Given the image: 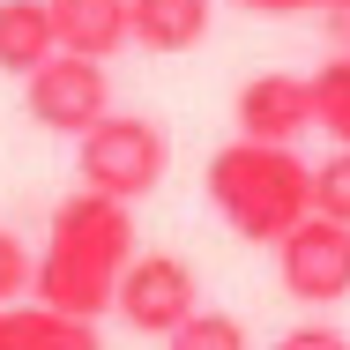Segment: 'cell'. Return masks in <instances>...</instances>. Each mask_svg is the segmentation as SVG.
Segmentation results:
<instances>
[{
  "label": "cell",
  "instance_id": "obj_1",
  "mask_svg": "<svg viewBox=\"0 0 350 350\" xmlns=\"http://www.w3.org/2000/svg\"><path fill=\"white\" fill-rule=\"evenodd\" d=\"M127 269H135V202L75 187L68 202L53 209V224H45L30 298L53 306V313H75V321H97V313L120 306Z\"/></svg>",
  "mask_w": 350,
  "mask_h": 350
},
{
  "label": "cell",
  "instance_id": "obj_2",
  "mask_svg": "<svg viewBox=\"0 0 350 350\" xmlns=\"http://www.w3.org/2000/svg\"><path fill=\"white\" fill-rule=\"evenodd\" d=\"M209 209L246 246H283L313 216V164L291 142H246L231 135L209 157Z\"/></svg>",
  "mask_w": 350,
  "mask_h": 350
},
{
  "label": "cell",
  "instance_id": "obj_3",
  "mask_svg": "<svg viewBox=\"0 0 350 350\" xmlns=\"http://www.w3.org/2000/svg\"><path fill=\"white\" fill-rule=\"evenodd\" d=\"M164 164H172V142H164L157 120H142V112H112V120H97L90 135L75 142L82 187H97V194H112V202H149V194L164 187Z\"/></svg>",
  "mask_w": 350,
  "mask_h": 350
},
{
  "label": "cell",
  "instance_id": "obj_4",
  "mask_svg": "<svg viewBox=\"0 0 350 350\" xmlns=\"http://www.w3.org/2000/svg\"><path fill=\"white\" fill-rule=\"evenodd\" d=\"M23 97H30V120L45 135H68V142H82L97 120H112V75L90 53H53L23 82Z\"/></svg>",
  "mask_w": 350,
  "mask_h": 350
},
{
  "label": "cell",
  "instance_id": "obj_5",
  "mask_svg": "<svg viewBox=\"0 0 350 350\" xmlns=\"http://www.w3.org/2000/svg\"><path fill=\"white\" fill-rule=\"evenodd\" d=\"M276 283L298 298V306H343L350 298V224H336V216H306L291 239L276 246Z\"/></svg>",
  "mask_w": 350,
  "mask_h": 350
},
{
  "label": "cell",
  "instance_id": "obj_6",
  "mask_svg": "<svg viewBox=\"0 0 350 350\" xmlns=\"http://www.w3.org/2000/svg\"><path fill=\"white\" fill-rule=\"evenodd\" d=\"M127 328L142 336H172L202 313V276L179 261V254H135V269L120 283V306H112Z\"/></svg>",
  "mask_w": 350,
  "mask_h": 350
},
{
  "label": "cell",
  "instance_id": "obj_7",
  "mask_svg": "<svg viewBox=\"0 0 350 350\" xmlns=\"http://www.w3.org/2000/svg\"><path fill=\"white\" fill-rule=\"evenodd\" d=\"M231 127L246 142H298L313 135L321 120H313V75H254V82H239V97H231Z\"/></svg>",
  "mask_w": 350,
  "mask_h": 350
},
{
  "label": "cell",
  "instance_id": "obj_8",
  "mask_svg": "<svg viewBox=\"0 0 350 350\" xmlns=\"http://www.w3.org/2000/svg\"><path fill=\"white\" fill-rule=\"evenodd\" d=\"M53 23H60V53L112 60L135 45V0H53Z\"/></svg>",
  "mask_w": 350,
  "mask_h": 350
},
{
  "label": "cell",
  "instance_id": "obj_9",
  "mask_svg": "<svg viewBox=\"0 0 350 350\" xmlns=\"http://www.w3.org/2000/svg\"><path fill=\"white\" fill-rule=\"evenodd\" d=\"M60 53V23H53V0H0V75L30 82Z\"/></svg>",
  "mask_w": 350,
  "mask_h": 350
},
{
  "label": "cell",
  "instance_id": "obj_10",
  "mask_svg": "<svg viewBox=\"0 0 350 350\" xmlns=\"http://www.w3.org/2000/svg\"><path fill=\"white\" fill-rule=\"evenodd\" d=\"M216 23V0H135V45L142 53H194Z\"/></svg>",
  "mask_w": 350,
  "mask_h": 350
},
{
  "label": "cell",
  "instance_id": "obj_11",
  "mask_svg": "<svg viewBox=\"0 0 350 350\" xmlns=\"http://www.w3.org/2000/svg\"><path fill=\"white\" fill-rule=\"evenodd\" d=\"M313 120H321V135L336 149H350V53L313 68Z\"/></svg>",
  "mask_w": 350,
  "mask_h": 350
},
{
  "label": "cell",
  "instance_id": "obj_12",
  "mask_svg": "<svg viewBox=\"0 0 350 350\" xmlns=\"http://www.w3.org/2000/svg\"><path fill=\"white\" fill-rule=\"evenodd\" d=\"M164 350H254V336H246V321H239V313L202 306L187 328H172V336H164Z\"/></svg>",
  "mask_w": 350,
  "mask_h": 350
},
{
  "label": "cell",
  "instance_id": "obj_13",
  "mask_svg": "<svg viewBox=\"0 0 350 350\" xmlns=\"http://www.w3.org/2000/svg\"><path fill=\"white\" fill-rule=\"evenodd\" d=\"M313 209L350 224V149H328V157L313 164Z\"/></svg>",
  "mask_w": 350,
  "mask_h": 350
},
{
  "label": "cell",
  "instance_id": "obj_14",
  "mask_svg": "<svg viewBox=\"0 0 350 350\" xmlns=\"http://www.w3.org/2000/svg\"><path fill=\"white\" fill-rule=\"evenodd\" d=\"M276 350H350L343 328H328V321H298V328H283Z\"/></svg>",
  "mask_w": 350,
  "mask_h": 350
},
{
  "label": "cell",
  "instance_id": "obj_15",
  "mask_svg": "<svg viewBox=\"0 0 350 350\" xmlns=\"http://www.w3.org/2000/svg\"><path fill=\"white\" fill-rule=\"evenodd\" d=\"M239 8H254V15H306V8H321V0H239Z\"/></svg>",
  "mask_w": 350,
  "mask_h": 350
},
{
  "label": "cell",
  "instance_id": "obj_16",
  "mask_svg": "<svg viewBox=\"0 0 350 350\" xmlns=\"http://www.w3.org/2000/svg\"><path fill=\"white\" fill-rule=\"evenodd\" d=\"M0 350H8V306H0Z\"/></svg>",
  "mask_w": 350,
  "mask_h": 350
},
{
  "label": "cell",
  "instance_id": "obj_17",
  "mask_svg": "<svg viewBox=\"0 0 350 350\" xmlns=\"http://www.w3.org/2000/svg\"><path fill=\"white\" fill-rule=\"evenodd\" d=\"M321 8H336V15H350V0H321Z\"/></svg>",
  "mask_w": 350,
  "mask_h": 350
}]
</instances>
